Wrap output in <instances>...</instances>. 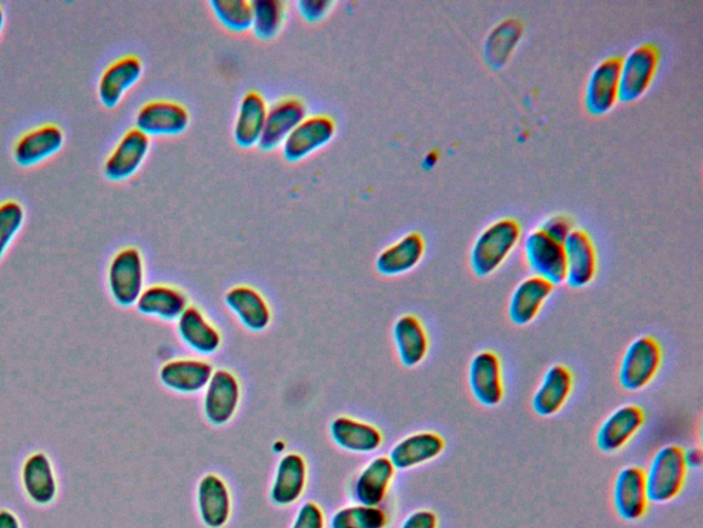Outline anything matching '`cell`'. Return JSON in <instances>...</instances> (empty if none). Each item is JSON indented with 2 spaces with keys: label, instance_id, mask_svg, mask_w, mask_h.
I'll list each match as a JSON object with an SVG mask.
<instances>
[{
  "label": "cell",
  "instance_id": "46",
  "mask_svg": "<svg viewBox=\"0 0 703 528\" xmlns=\"http://www.w3.org/2000/svg\"><path fill=\"white\" fill-rule=\"evenodd\" d=\"M3 21H4V14H3L2 8H0V31H2Z\"/></svg>",
  "mask_w": 703,
  "mask_h": 528
},
{
  "label": "cell",
  "instance_id": "24",
  "mask_svg": "<svg viewBox=\"0 0 703 528\" xmlns=\"http://www.w3.org/2000/svg\"><path fill=\"white\" fill-rule=\"evenodd\" d=\"M330 435L334 444L345 451L357 453V455L376 451L384 441L381 430L377 427L345 416L333 420Z\"/></svg>",
  "mask_w": 703,
  "mask_h": 528
},
{
  "label": "cell",
  "instance_id": "45",
  "mask_svg": "<svg viewBox=\"0 0 703 528\" xmlns=\"http://www.w3.org/2000/svg\"><path fill=\"white\" fill-rule=\"evenodd\" d=\"M437 163V156L435 153H429L428 156H426L425 159V166H434Z\"/></svg>",
  "mask_w": 703,
  "mask_h": 528
},
{
  "label": "cell",
  "instance_id": "26",
  "mask_svg": "<svg viewBox=\"0 0 703 528\" xmlns=\"http://www.w3.org/2000/svg\"><path fill=\"white\" fill-rule=\"evenodd\" d=\"M224 301L246 329L263 332L268 328L271 309L261 292L252 286H234L227 292Z\"/></svg>",
  "mask_w": 703,
  "mask_h": 528
},
{
  "label": "cell",
  "instance_id": "37",
  "mask_svg": "<svg viewBox=\"0 0 703 528\" xmlns=\"http://www.w3.org/2000/svg\"><path fill=\"white\" fill-rule=\"evenodd\" d=\"M211 8L217 20L230 31L245 32L253 24L252 3L246 0H212Z\"/></svg>",
  "mask_w": 703,
  "mask_h": 528
},
{
  "label": "cell",
  "instance_id": "11",
  "mask_svg": "<svg viewBox=\"0 0 703 528\" xmlns=\"http://www.w3.org/2000/svg\"><path fill=\"white\" fill-rule=\"evenodd\" d=\"M619 57H610L598 64L588 78L585 88L587 111L593 116H602L612 111L620 100Z\"/></svg>",
  "mask_w": 703,
  "mask_h": 528
},
{
  "label": "cell",
  "instance_id": "25",
  "mask_svg": "<svg viewBox=\"0 0 703 528\" xmlns=\"http://www.w3.org/2000/svg\"><path fill=\"white\" fill-rule=\"evenodd\" d=\"M177 333L190 349L201 355H213L222 347V335L198 307L189 306L177 319Z\"/></svg>",
  "mask_w": 703,
  "mask_h": 528
},
{
  "label": "cell",
  "instance_id": "14",
  "mask_svg": "<svg viewBox=\"0 0 703 528\" xmlns=\"http://www.w3.org/2000/svg\"><path fill=\"white\" fill-rule=\"evenodd\" d=\"M187 109L174 101L145 103L136 114V129L149 135H179L187 129Z\"/></svg>",
  "mask_w": 703,
  "mask_h": 528
},
{
  "label": "cell",
  "instance_id": "7",
  "mask_svg": "<svg viewBox=\"0 0 703 528\" xmlns=\"http://www.w3.org/2000/svg\"><path fill=\"white\" fill-rule=\"evenodd\" d=\"M204 392L206 420L215 427L226 426L238 410L241 400L238 378L226 369L215 370Z\"/></svg>",
  "mask_w": 703,
  "mask_h": 528
},
{
  "label": "cell",
  "instance_id": "32",
  "mask_svg": "<svg viewBox=\"0 0 703 528\" xmlns=\"http://www.w3.org/2000/svg\"><path fill=\"white\" fill-rule=\"evenodd\" d=\"M268 106L257 91H249L241 100L234 138L241 148H252L261 141Z\"/></svg>",
  "mask_w": 703,
  "mask_h": 528
},
{
  "label": "cell",
  "instance_id": "10",
  "mask_svg": "<svg viewBox=\"0 0 703 528\" xmlns=\"http://www.w3.org/2000/svg\"><path fill=\"white\" fill-rule=\"evenodd\" d=\"M336 134V123L326 114L305 118L282 143V153L287 162H299L326 146Z\"/></svg>",
  "mask_w": 703,
  "mask_h": 528
},
{
  "label": "cell",
  "instance_id": "8",
  "mask_svg": "<svg viewBox=\"0 0 703 528\" xmlns=\"http://www.w3.org/2000/svg\"><path fill=\"white\" fill-rule=\"evenodd\" d=\"M645 415L641 406L622 405L604 418L597 433L598 449L607 455L624 449L642 429Z\"/></svg>",
  "mask_w": 703,
  "mask_h": 528
},
{
  "label": "cell",
  "instance_id": "6",
  "mask_svg": "<svg viewBox=\"0 0 703 528\" xmlns=\"http://www.w3.org/2000/svg\"><path fill=\"white\" fill-rule=\"evenodd\" d=\"M523 251L534 275L554 286L567 281V260L562 243L551 238L541 229H536L529 233Z\"/></svg>",
  "mask_w": 703,
  "mask_h": 528
},
{
  "label": "cell",
  "instance_id": "29",
  "mask_svg": "<svg viewBox=\"0 0 703 528\" xmlns=\"http://www.w3.org/2000/svg\"><path fill=\"white\" fill-rule=\"evenodd\" d=\"M142 71V62L136 55H125L108 67L102 73L100 89H98L103 105L108 108L118 105L125 91L140 80Z\"/></svg>",
  "mask_w": 703,
  "mask_h": 528
},
{
  "label": "cell",
  "instance_id": "16",
  "mask_svg": "<svg viewBox=\"0 0 703 528\" xmlns=\"http://www.w3.org/2000/svg\"><path fill=\"white\" fill-rule=\"evenodd\" d=\"M197 507L201 521L207 528H223L232 518V495L226 481L215 474H207L197 487Z\"/></svg>",
  "mask_w": 703,
  "mask_h": 528
},
{
  "label": "cell",
  "instance_id": "2",
  "mask_svg": "<svg viewBox=\"0 0 703 528\" xmlns=\"http://www.w3.org/2000/svg\"><path fill=\"white\" fill-rule=\"evenodd\" d=\"M684 450L676 445H668L655 451L649 469L645 470V487L649 501L668 504L682 493L687 476Z\"/></svg>",
  "mask_w": 703,
  "mask_h": 528
},
{
  "label": "cell",
  "instance_id": "19",
  "mask_svg": "<svg viewBox=\"0 0 703 528\" xmlns=\"http://www.w3.org/2000/svg\"><path fill=\"white\" fill-rule=\"evenodd\" d=\"M213 372L215 370L206 361L175 359L161 367L160 380L171 392L193 395L204 392Z\"/></svg>",
  "mask_w": 703,
  "mask_h": 528
},
{
  "label": "cell",
  "instance_id": "22",
  "mask_svg": "<svg viewBox=\"0 0 703 528\" xmlns=\"http://www.w3.org/2000/svg\"><path fill=\"white\" fill-rule=\"evenodd\" d=\"M149 148V136L142 131L137 129L126 131L106 160L105 174L109 180L121 181L134 175L146 159Z\"/></svg>",
  "mask_w": 703,
  "mask_h": 528
},
{
  "label": "cell",
  "instance_id": "1",
  "mask_svg": "<svg viewBox=\"0 0 703 528\" xmlns=\"http://www.w3.org/2000/svg\"><path fill=\"white\" fill-rule=\"evenodd\" d=\"M521 225L512 217L491 223L478 235L470 254L472 272L488 277L507 261L521 240Z\"/></svg>",
  "mask_w": 703,
  "mask_h": 528
},
{
  "label": "cell",
  "instance_id": "38",
  "mask_svg": "<svg viewBox=\"0 0 703 528\" xmlns=\"http://www.w3.org/2000/svg\"><path fill=\"white\" fill-rule=\"evenodd\" d=\"M24 222V210L14 200L0 204V257Z\"/></svg>",
  "mask_w": 703,
  "mask_h": 528
},
{
  "label": "cell",
  "instance_id": "44",
  "mask_svg": "<svg viewBox=\"0 0 703 528\" xmlns=\"http://www.w3.org/2000/svg\"><path fill=\"white\" fill-rule=\"evenodd\" d=\"M684 460L687 464V468H700L702 465V451L700 449L684 451Z\"/></svg>",
  "mask_w": 703,
  "mask_h": 528
},
{
  "label": "cell",
  "instance_id": "41",
  "mask_svg": "<svg viewBox=\"0 0 703 528\" xmlns=\"http://www.w3.org/2000/svg\"><path fill=\"white\" fill-rule=\"evenodd\" d=\"M332 6L333 3L327 2V0H299L297 3L299 14L310 22L322 20L323 17L328 13Z\"/></svg>",
  "mask_w": 703,
  "mask_h": 528
},
{
  "label": "cell",
  "instance_id": "4",
  "mask_svg": "<svg viewBox=\"0 0 703 528\" xmlns=\"http://www.w3.org/2000/svg\"><path fill=\"white\" fill-rule=\"evenodd\" d=\"M660 64V50L644 43L621 60L620 100L633 102L645 94L655 78Z\"/></svg>",
  "mask_w": 703,
  "mask_h": 528
},
{
  "label": "cell",
  "instance_id": "23",
  "mask_svg": "<svg viewBox=\"0 0 703 528\" xmlns=\"http://www.w3.org/2000/svg\"><path fill=\"white\" fill-rule=\"evenodd\" d=\"M396 469L388 457L374 458L363 468L354 486V498L366 507H379L395 479Z\"/></svg>",
  "mask_w": 703,
  "mask_h": 528
},
{
  "label": "cell",
  "instance_id": "43",
  "mask_svg": "<svg viewBox=\"0 0 703 528\" xmlns=\"http://www.w3.org/2000/svg\"><path fill=\"white\" fill-rule=\"evenodd\" d=\"M0 528H21L19 519L10 510H0Z\"/></svg>",
  "mask_w": 703,
  "mask_h": 528
},
{
  "label": "cell",
  "instance_id": "36",
  "mask_svg": "<svg viewBox=\"0 0 703 528\" xmlns=\"http://www.w3.org/2000/svg\"><path fill=\"white\" fill-rule=\"evenodd\" d=\"M252 3L253 31L256 37L268 40L281 31L284 24L285 6L279 0H255Z\"/></svg>",
  "mask_w": 703,
  "mask_h": 528
},
{
  "label": "cell",
  "instance_id": "42",
  "mask_svg": "<svg viewBox=\"0 0 703 528\" xmlns=\"http://www.w3.org/2000/svg\"><path fill=\"white\" fill-rule=\"evenodd\" d=\"M400 528H439V518L430 509H418L407 516Z\"/></svg>",
  "mask_w": 703,
  "mask_h": 528
},
{
  "label": "cell",
  "instance_id": "35",
  "mask_svg": "<svg viewBox=\"0 0 703 528\" xmlns=\"http://www.w3.org/2000/svg\"><path fill=\"white\" fill-rule=\"evenodd\" d=\"M388 524L384 509L360 504L338 509L330 519V528H386Z\"/></svg>",
  "mask_w": 703,
  "mask_h": 528
},
{
  "label": "cell",
  "instance_id": "12",
  "mask_svg": "<svg viewBox=\"0 0 703 528\" xmlns=\"http://www.w3.org/2000/svg\"><path fill=\"white\" fill-rule=\"evenodd\" d=\"M469 386L478 404L486 407L500 404L505 396V386L497 353L486 349L472 357L469 366Z\"/></svg>",
  "mask_w": 703,
  "mask_h": 528
},
{
  "label": "cell",
  "instance_id": "31",
  "mask_svg": "<svg viewBox=\"0 0 703 528\" xmlns=\"http://www.w3.org/2000/svg\"><path fill=\"white\" fill-rule=\"evenodd\" d=\"M62 142L63 132L59 125H42V128L28 131L26 135H22L17 141L14 159L21 165L37 164L59 151Z\"/></svg>",
  "mask_w": 703,
  "mask_h": 528
},
{
  "label": "cell",
  "instance_id": "3",
  "mask_svg": "<svg viewBox=\"0 0 703 528\" xmlns=\"http://www.w3.org/2000/svg\"><path fill=\"white\" fill-rule=\"evenodd\" d=\"M662 364L660 343L651 336L635 338L620 363L619 382L626 392L636 393L654 380Z\"/></svg>",
  "mask_w": 703,
  "mask_h": 528
},
{
  "label": "cell",
  "instance_id": "13",
  "mask_svg": "<svg viewBox=\"0 0 703 528\" xmlns=\"http://www.w3.org/2000/svg\"><path fill=\"white\" fill-rule=\"evenodd\" d=\"M564 260H567V281L572 288H584L595 278L598 256L595 244L590 234L573 229L563 243Z\"/></svg>",
  "mask_w": 703,
  "mask_h": 528
},
{
  "label": "cell",
  "instance_id": "28",
  "mask_svg": "<svg viewBox=\"0 0 703 528\" xmlns=\"http://www.w3.org/2000/svg\"><path fill=\"white\" fill-rule=\"evenodd\" d=\"M425 255V240L417 232L408 233L381 252L377 270L386 277L406 274L417 267Z\"/></svg>",
  "mask_w": 703,
  "mask_h": 528
},
{
  "label": "cell",
  "instance_id": "40",
  "mask_svg": "<svg viewBox=\"0 0 703 528\" xmlns=\"http://www.w3.org/2000/svg\"><path fill=\"white\" fill-rule=\"evenodd\" d=\"M540 229L547 235H550L551 238H554L558 243L563 244L564 240H567L568 235L573 231V223L568 216L556 215L549 217V220H547Z\"/></svg>",
  "mask_w": 703,
  "mask_h": 528
},
{
  "label": "cell",
  "instance_id": "18",
  "mask_svg": "<svg viewBox=\"0 0 703 528\" xmlns=\"http://www.w3.org/2000/svg\"><path fill=\"white\" fill-rule=\"evenodd\" d=\"M307 475V463L303 456L289 453L282 457L271 486V501L284 508L296 504L304 495Z\"/></svg>",
  "mask_w": 703,
  "mask_h": 528
},
{
  "label": "cell",
  "instance_id": "27",
  "mask_svg": "<svg viewBox=\"0 0 703 528\" xmlns=\"http://www.w3.org/2000/svg\"><path fill=\"white\" fill-rule=\"evenodd\" d=\"M394 338L397 355L406 367H415L424 363L429 352V337L425 326L412 314L403 315L394 326Z\"/></svg>",
  "mask_w": 703,
  "mask_h": 528
},
{
  "label": "cell",
  "instance_id": "39",
  "mask_svg": "<svg viewBox=\"0 0 703 528\" xmlns=\"http://www.w3.org/2000/svg\"><path fill=\"white\" fill-rule=\"evenodd\" d=\"M292 528H326L325 512H323L318 504L305 502L298 509Z\"/></svg>",
  "mask_w": 703,
  "mask_h": 528
},
{
  "label": "cell",
  "instance_id": "20",
  "mask_svg": "<svg viewBox=\"0 0 703 528\" xmlns=\"http://www.w3.org/2000/svg\"><path fill=\"white\" fill-rule=\"evenodd\" d=\"M572 389V372L563 365L551 366L533 394V412L540 417L556 416L567 404Z\"/></svg>",
  "mask_w": 703,
  "mask_h": 528
},
{
  "label": "cell",
  "instance_id": "9",
  "mask_svg": "<svg viewBox=\"0 0 703 528\" xmlns=\"http://www.w3.org/2000/svg\"><path fill=\"white\" fill-rule=\"evenodd\" d=\"M648 487L644 470L639 467H625L617 474L613 489V505L617 515L624 521H638L649 510Z\"/></svg>",
  "mask_w": 703,
  "mask_h": 528
},
{
  "label": "cell",
  "instance_id": "17",
  "mask_svg": "<svg viewBox=\"0 0 703 528\" xmlns=\"http://www.w3.org/2000/svg\"><path fill=\"white\" fill-rule=\"evenodd\" d=\"M446 449V440L436 433L412 434L391 447L389 460L395 469L406 470L436 460Z\"/></svg>",
  "mask_w": 703,
  "mask_h": 528
},
{
  "label": "cell",
  "instance_id": "30",
  "mask_svg": "<svg viewBox=\"0 0 703 528\" xmlns=\"http://www.w3.org/2000/svg\"><path fill=\"white\" fill-rule=\"evenodd\" d=\"M187 307V296L169 285L149 286L147 290H143L136 302L137 312L166 323H174L181 318Z\"/></svg>",
  "mask_w": 703,
  "mask_h": 528
},
{
  "label": "cell",
  "instance_id": "15",
  "mask_svg": "<svg viewBox=\"0 0 703 528\" xmlns=\"http://www.w3.org/2000/svg\"><path fill=\"white\" fill-rule=\"evenodd\" d=\"M307 118V106L297 99H285L268 108L258 146L263 151H274L282 145L292 131Z\"/></svg>",
  "mask_w": 703,
  "mask_h": 528
},
{
  "label": "cell",
  "instance_id": "33",
  "mask_svg": "<svg viewBox=\"0 0 703 528\" xmlns=\"http://www.w3.org/2000/svg\"><path fill=\"white\" fill-rule=\"evenodd\" d=\"M22 481L28 497L38 505H49L57 496V481L49 457L43 453L32 455L22 469Z\"/></svg>",
  "mask_w": 703,
  "mask_h": 528
},
{
  "label": "cell",
  "instance_id": "21",
  "mask_svg": "<svg viewBox=\"0 0 703 528\" xmlns=\"http://www.w3.org/2000/svg\"><path fill=\"white\" fill-rule=\"evenodd\" d=\"M554 288L556 286L549 281L540 278L538 275L523 280L510 297L509 317L511 323L517 326H527L533 323Z\"/></svg>",
  "mask_w": 703,
  "mask_h": 528
},
{
  "label": "cell",
  "instance_id": "34",
  "mask_svg": "<svg viewBox=\"0 0 703 528\" xmlns=\"http://www.w3.org/2000/svg\"><path fill=\"white\" fill-rule=\"evenodd\" d=\"M522 27L516 20L500 22L495 30L489 33L486 43V57L493 68H501L510 59L512 51L520 43Z\"/></svg>",
  "mask_w": 703,
  "mask_h": 528
},
{
  "label": "cell",
  "instance_id": "5",
  "mask_svg": "<svg viewBox=\"0 0 703 528\" xmlns=\"http://www.w3.org/2000/svg\"><path fill=\"white\" fill-rule=\"evenodd\" d=\"M145 283V267L141 252L136 248H124L114 255L109 267V288L120 306L130 307L136 304Z\"/></svg>",
  "mask_w": 703,
  "mask_h": 528
}]
</instances>
